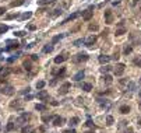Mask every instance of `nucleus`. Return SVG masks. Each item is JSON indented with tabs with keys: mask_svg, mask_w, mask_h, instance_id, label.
Listing matches in <instances>:
<instances>
[{
	"mask_svg": "<svg viewBox=\"0 0 141 133\" xmlns=\"http://www.w3.org/2000/svg\"><path fill=\"white\" fill-rule=\"evenodd\" d=\"M70 87H71V84H70L68 81L63 83V84L60 86V88H59V94L60 95H66L68 93V90H70Z\"/></svg>",
	"mask_w": 141,
	"mask_h": 133,
	"instance_id": "1",
	"label": "nucleus"
},
{
	"mask_svg": "<svg viewBox=\"0 0 141 133\" xmlns=\"http://www.w3.org/2000/svg\"><path fill=\"white\" fill-rule=\"evenodd\" d=\"M92 14H94V6H90V7L85 10V13H84L82 18H84L85 21H90L91 18H92Z\"/></svg>",
	"mask_w": 141,
	"mask_h": 133,
	"instance_id": "2",
	"label": "nucleus"
},
{
	"mask_svg": "<svg viewBox=\"0 0 141 133\" xmlns=\"http://www.w3.org/2000/svg\"><path fill=\"white\" fill-rule=\"evenodd\" d=\"M124 66L123 63H117L116 64V67H115V76H122L123 74V72H124Z\"/></svg>",
	"mask_w": 141,
	"mask_h": 133,
	"instance_id": "3",
	"label": "nucleus"
},
{
	"mask_svg": "<svg viewBox=\"0 0 141 133\" xmlns=\"http://www.w3.org/2000/svg\"><path fill=\"white\" fill-rule=\"evenodd\" d=\"M52 74L56 76V77L64 76V74H66V67H60V69H57V70H52Z\"/></svg>",
	"mask_w": 141,
	"mask_h": 133,
	"instance_id": "4",
	"label": "nucleus"
},
{
	"mask_svg": "<svg viewBox=\"0 0 141 133\" xmlns=\"http://www.w3.org/2000/svg\"><path fill=\"white\" fill-rule=\"evenodd\" d=\"M96 42V37H95V35H91V37H88V38L85 39V45L87 46H92V45H94V43Z\"/></svg>",
	"mask_w": 141,
	"mask_h": 133,
	"instance_id": "5",
	"label": "nucleus"
},
{
	"mask_svg": "<svg viewBox=\"0 0 141 133\" xmlns=\"http://www.w3.org/2000/svg\"><path fill=\"white\" fill-rule=\"evenodd\" d=\"M9 73H10L9 67H0V78H1V80L7 77V76H9Z\"/></svg>",
	"mask_w": 141,
	"mask_h": 133,
	"instance_id": "6",
	"label": "nucleus"
},
{
	"mask_svg": "<svg viewBox=\"0 0 141 133\" xmlns=\"http://www.w3.org/2000/svg\"><path fill=\"white\" fill-rule=\"evenodd\" d=\"M63 122H64V119L62 116H55V118H53V125H55V126H62Z\"/></svg>",
	"mask_w": 141,
	"mask_h": 133,
	"instance_id": "7",
	"label": "nucleus"
},
{
	"mask_svg": "<svg viewBox=\"0 0 141 133\" xmlns=\"http://www.w3.org/2000/svg\"><path fill=\"white\" fill-rule=\"evenodd\" d=\"M7 43H9V46H7V49H17L18 46H20V43L17 42V41H7Z\"/></svg>",
	"mask_w": 141,
	"mask_h": 133,
	"instance_id": "8",
	"label": "nucleus"
},
{
	"mask_svg": "<svg viewBox=\"0 0 141 133\" xmlns=\"http://www.w3.org/2000/svg\"><path fill=\"white\" fill-rule=\"evenodd\" d=\"M88 60V55L87 53H78L77 57H76V62H85Z\"/></svg>",
	"mask_w": 141,
	"mask_h": 133,
	"instance_id": "9",
	"label": "nucleus"
},
{
	"mask_svg": "<svg viewBox=\"0 0 141 133\" xmlns=\"http://www.w3.org/2000/svg\"><path fill=\"white\" fill-rule=\"evenodd\" d=\"M38 99H42V101H45V99H47V97H49V94H47V91H45V90H42L41 93H38Z\"/></svg>",
	"mask_w": 141,
	"mask_h": 133,
	"instance_id": "10",
	"label": "nucleus"
},
{
	"mask_svg": "<svg viewBox=\"0 0 141 133\" xmlns=\"http://www.w3.org/2000/svg\"><path fill=\"white\" fill-rule=\"evenodd\" d=\"M98 60H99V63H101V64H106V63H109L110 57H109V56H105V55H101L98 57Z\"/></svg>",
	"mask_w": 141,
	"mask_h": 133,
	"instance_id": "11",
	"label": "nucleus"
},
{
	"mask_svg": "<svg viewBox=\"0 0 141 133\" xmlns=\"http://www.w3.org/2000/svg\"><path fill=\"white\" fill-rule=\"evenodd\" d=\"M64 60H67V56L66 55H59V56H56L55 57V63H63Z\"/></svg>",
	"mask_w": 141,
	"mask_h": 133,
	"instance_id": "12",
	"label": "nucleus"
},
{
	"mask_svg": "<svg viewBox=\"0 0 141 133\" xmlns=\"http://www.w3.org/2000/svg\"><path fill=\"white\" fill-rule=\"evenodd\" d=\"M1 93H3V94H6V95H13L14 94V88L13 87H6V88H3V90H1Z\"/></svg>",
	"mask_w": 141,
	"mask_h": 133,
	"instance_id": "13",
	"label": "nucleus"
},
{
	"mask_svg": "<svg viewBox=\"0 0 141 133\" xmlns=\"http://www.w3.org/2000/svg\"><path fill=\"white\" fill-rule=\"evenodd\" d=\"M78 16H80V13H74V14H71V16H68V17L66 18V20H64L63 22H62V24H66V22H68V21H73V20H76V18H77Z\"/></svg>",
	"mask_w": 141,
	"mask_h": 133,
	"instance_id": "14",
	"label": "nucleus"
},
{
	"mask_svg": "<svg viewBox=\"0 0 141 133\" xmlns=\"http://www.w3.org/2000/svg\"><path fill=\"white\" fill-rule=\"evenodd\" d=\"M84 76H85V73H84V70H81V72H78V73L74 76L73 80H76V81H80V80H82V78H84Z\"/></svg>",
	"mask_w": 141,
	"mask_h": 133,
	"instance_id": "15",
	"label": "nucleus"
},
{
	"mask_svg": "<svg viewBox=\"0 0 141 133\" xmlns=\"http://www.w3.org/2000/svg\"><path fill=\"white\" fill-rule=\"evenodd\" d=\"M105 18H106V24H112L113 18H112V13L109 11V10H106V11H105Z\"/></svg>",
	"mask_w": 141,
	"mask_h": 133,
	"instance_id": "16",
	"label": "nucleus"
},
{
	"mask_svg": "<svg viewBox=\"0 0 141 133\" xmlns=\"http://www.w3.org/2000/svg\"><path fill=\"white\" fill-rule=\"evenodd\" d=\"M119 111H120V114L126 115V114H128V112H130V107H128V105H122Z\"/></svg>",
	"mask_w": 141,
	"mask_h": 133,
	"instance_id": "17",
	"label": "nucleus"
},
{
	"mask_svg": "<svg viewBox=\"0 0 141 133\" xmlns=\"http://www.w3.org/2000/svg\"><path fill=\"white\" fill-rule=\"evenodd\" d=\"M53 51V45H45V46H43V49H42V52L43 53H49V52H52Z\"/></svg>",
	"mask_w": 141,
	"mask_h": 133,
	"instance_id": "18",
	"label": "nucleus"
},
{
	"mask_svg": "<svg viewBox=\"0 0 141 133\" xmlns=\"http://www.w3.org/2000/svg\"><path fill=\"white\" fill-rule=\"evenodd\" d=\"M82 90L87 91V93L91 91V90H92V84H90V83H82Z\"/></svg>",
	"mask_w": 141,
	"mask_h": 133,
	"instance_id": "19",
	"label": "nucleus"
},
{
	"mask_svg": "<svg viewBox=\"0 0 141 133\" xmlns=\"http://www.w3.org/2000/svg\"><path fill=\"white\" fill-rule=\"evenodd\" d=\"M35 109H36V111H46L47 107L43 105V104H36V105H35Z\"/></svg>",
	"mask_w": 141,
	"mask_h": 133,
	"instance_id": "20",
	"label": "nucleus"
},
{
	"mask_svg": "<svg viewBox=\"0 0 141 133\" xmlns=\"http://www.w3.org/2000/svg\"><path fill=\"white\" fill-rule=\"evenodd\" d=\"M55 0H38V4L39 6H46V4H50V3H53Z\"/></svg>",
	"mask_w": 141,
	"mask_h": 133,
	"instance_id": "21",
	"label": "nucleus"
},
{
	"mask_svg": "<svg viewBox=\"0 0 141 133\" xmlns=\"http://www.w3.org/2000/svg\"><path fill=\"white\" fill-rule=\"evenodd\" d=\"M103 81L106 83V84H110V83L113 81V78H112V76H109V74H105V76H103Z\"/></svg>",
	"mask_w": 141,
	"mask_h": 133,
	"instance_id": "22",
	"label": "nucleus"
},
{
	"mask_svg": "<svg viewBox=\"0 0 141 133\" xmlns=\"http://www.w3.org/2000/svg\"><path fill=\"white\" fill-rule=\"evenodd\" d=\"M14 128H16V123H13V122L10 120L9 123H7V128H6V130H7V132H11V130H14Z\"/></svg>",
	"mask_w": 141,
	"mask_h": 133,
	"instance_id": "23",
	"label": "nucleus"
},
{
	"mask_svg": "<svg viewBox=\"0 0 141 133\" xmlns=\"http://www.w3.org/2000/svg\"><path fill=\"white\" fill-rule=\"evenodd\" d=\"M10 107H11V108H17V109H21V104L18 102V99H16V102L13 101V102L10 104Z\"/></svg>",
	"mask_w": 141,
	"mask_h": 133,
	"instance_id": "24",
	"label": "nucleus"
},
{
	"mask_svg": "<svg viewBox=\"0 0 141 133\" xmlns=\"http://www.w3.org/2000/svg\"><path fill=\"white\" fill-rule=\"evenodd\" d=\"M55 118V115H43L42 116V122H49Z\"/></svg>",
	"mask_w": 141,
	"mask_h": 133,
	"instance_id": "25",
	"label": "nucleus"
},
{
	"mask_svg": "<svg viewBox=\"0 0 141 133\" xmlns=\"http://www.w3.org/2000/svg\"><path fill=\"white\" fill-rule=\"evenodd\" d=\"M131 52H133V48L131 46H128V45H126V46H124V49H123L124 55H128V53H131Z\"/></svg>",
	"mask_w": 141,
	"mask_h": 133,
	"instance_id": "26",
	"label": "nucleus"
},
{
	"mask_svg": "<svg viewBox=\"0 0 141 133\" xmlns=\"http://www.w3.org/2000/svg\"><path fill=\"white\" fill-rule=\"evenodd\" d=\"M32 17V13L31 11H27V13H24L21 16V20H28V18H31Z\"/></svg>",
	"mask_w": 141,
	"mask_h": 133,
	"instance_id": "27",
	"label": "nucleus"
},
{
	"mask_svg": "<svg viewBox=\"0 0 141 133\" xmlns=\"http://www.w3.org/2000/svg\"><path fill=\"white\" fill-rule=\"evenodd\" d=\"M7 31H9V27H7V25H4V24H1V25H0V35L4 34V32H7Z\"/></svg>",
	"mask_w": 141,
	"mask_h": 133,
	"instance_id": "28",
	"label": "nucleus"
},
{
	"mask_svg": "<svg viewBox=\"0 0 141 133\" xmlns=\"http://www.w3.org/2000/svg\"><path fill=\"white\" fill-rule=\"evenodd\" d=\"M24 3V0H14L11 1V7H16V6H21Z\"/></svg>",
	"mask_w": 141,
	"mask_h": 133,
	"instance_id": "29",
	"label": "nucleus"
},
{
	"mask_svg": "<svg viewBox=\"0 0 141 133\" xmlns=\"http://www.w3.org/2000/svg\"><path fill=\"white\" fill-rule=\"evenodd\" d=\"M45 84H46V83L43 81V80H41V81L36 83V88H38V90H42L43 87H45Z\"/></svg>",
	"mask_w": 141,
	"mask_h": 133,
	"instance_id": "30",
	"label": "nucleus"
},
{
	"mask_svg": "<svg viewBox=\"0 0 141 133\" xmlns=\"http://www.w3.org/2000/svg\"><path fill=\"white\" fill-rule=\"evenodd\" d=\"M133 63L136 64V66H138V67H141V56H138V57H136V59L133 60Z\"/></svg>",
	"mask_w": 141,
	"mask_h": 133,
	"instance_id": "31",
	"label": "nucleus"
},
{
	"mask_svg": "<svg viewBox=\"0 0 141 133\" xmlns=\"http://www.w3.org/2000/svg\"><path fill=\"white\" fill-rule=\"evenodd\" d=\"M127 90L128 91H134V90H136V84H134L133 81H130V83H128V86H127Z\"/></svg>",
	"mask_w": 141,
	"mask_h": 133,
	"instance_id": "32",
	"label": "nucleus"
},
{
	"mask_svg": "<svg viewBox=\"0 0 141 133\" xmlns=\"http://www.w3.org/2000/svg\"><path fill=\"white\" fill-rule=\"evenodd\" d=\"M62 38H63V35H56L55 38L52 39V45H53V43H56V42H59V41H60Z\"/></svg>",
	"mask_w": 141,
	"mask_h": 133,
	"instance_id": "33",
	"label": "nucleus"
},
{
	"mask_svg": "<svg viewBox=\"0 0 141 133\" xmlns=\"http://www.w3.org/2000/svg\"><path fill=\"white\" fill-rule=\"evenodd\" d=\"M18 17V14L16 13V14H7L6 16V20H13V18H17Z\"/></svg>",
	"mask_w": 141,
	"mask_h": 133,
	"instance_id": "34",
	"label": "nucleus"
},
{
	"mask_svg": "<svg viewBox=\"0 0 141 133\" xmlns=\"http://www.w3.org/2000/svg\"><path fill=\"white\" fill-rule=\"evenodd\" d=\"M78 122H80V119H78V118H71V119H70V125H77Z\"/></svg>",
	"mask_w": 141,
	"mask_h": 133,
	"instance_id": "35",
	"label": "nucleus"
},
{
	"mask_svg": "<svg viewBox=\"0 0 141 133\" xmlns=\"http://www.w3.org/2000/svg\"><path fill=\"white\" fill-rule=\"evenodd\" d=\"M31 132V126H24L21 129V133H30Z\"/></svg>",
	"mask_w": 141,
	"mask_h": 133,
	"instance_id": "36",
	"label": "nucleus"
},
{
	"mask_svg": "<svg viewBox=\"0 0 141 133\" xmlns=\"http://www.w3.org/2000/svg\"><path fill=\"white\" fill-rule=\"evenodd\" d=\"M27 119H30V114H22L21 118H20V122L21 120H27Z\"/></svg>",
	"mask_w": 141,
	"mask_h": 133,
	"instance_id": "37",
	"label": "nucleus"
},
{
	"mask_svg": "<svg viewBox=\"0 0 141 133\" xmlns=\"http://www.w3.org/2000/svg\"><path fill=\"white\" fill-rule=\"evenodd\" d=\"M126 32V28H119V30H116V35H123Z\"/></svg>",
	"mask_w": 141,
	"mask_h": 133,
	"instance_id": "38",
	"label": "nucleus"
},
{
	"mask_svg": "<svg viewBox=\"0 0 141 133\" xmlns=\"http://www.w3.org/2000/svg\"><path fill=\"white\" fill-rule=\"evenodd\" d=\"M22 66H24V67H25L27 70H31V62H24V63H22Z\"/></svg>",
	"mask_w": 141,
	"mask_h": 133,
	"instance_id": "39",
	"label": "nucleus"
},
{
	"mask_svg": "<svg viewBox=\"0 0 141 133\" xmlns=\"http://www.w3.org/2000/svg\"><path fill=\"white\" fill-rule=\"evenodd\" d=\"M85 42V41H84V39H77V41H74V45H76V46H80V45H81V43H84Z\"/></svg>",
	"mask_w": 141,
	"mask_h": 133,
	"instance_id": "40",
	"label": "nucleus"
},
{
	"mask_svg": "<svg viewBox=\"0 0 141 133\" xmlns=\"http://www.w3.org/2000/svg\"><path fill=\"white\" fill-rule=\"evenodd\" d=\"M98 28L99 27L96 25V24H91L90 25V31H98Z\"/></svg>",
	"mask_w": 141,
	"mask_h": 133,
	"instance_id": "41",
	"label": "nucleus"
},
{
	"mask_svg": "<svg viewBox=\"0 0 141 133\" xmlns=\"http://www.w3.org/2000/svg\"><path fill=\"white\" fill-rule=\"evenodd\" d=\"M60 13H62V10H60V9H56V10H53V14H52V16H53V17H57Z\"/></svg>",
	"mask_w": 141,
	"mask_h": 133,
	"instance_id": "42",
	"label": "nucleus"
},
{
	"mask_svg": "<svg viewBox=\"0 0 141 133\" xmlns=\"http://www.w3.org/2000/svg\"><path fill=\"white\" fill-rule=\"evenodd\" d=\"M113 120H115V119H113V116H110V115H109V116L106 118V122H108V125H112V123H113Z\"/></svg>",
	"mask_w": 141,
	"mask_h": 133,
	"instance_id": "43",
	"label": "nucleus"
},
{
	"mask_svg": "<svg viewBox=\"0 0 141 133\" xmlns=\"http://www.w3.org/2000/svg\"><path fill=\"white\" fill-rule=\"evenodd\" d=\"M14 35H16V37H24L25 32H24V31H17V32H14Z\"/></svg>",
	"mask_w": 141,
	"mask_h": 133,
	"instance_id": "44",
	"label": "nucleus"
},
{
	"mask_svg": "<svg viewBox=\"0 0 141 133\" xmlns=\"http://www.w3.org/2000/svg\"><path fill=\"white\" fill-rule=\"evenodd\" d=\"M109 70H110V67H109V66H105V67L101 69V72H102V73H106V72H109Z\"/></svg>",
	"mask_w": 141,
	"mask_h": 133,
	"instance_id": "45",
	"label": "nucleus"
},
{
	"mask_svg": "<svg viewBox=\"0 0 141 133\" xmlns=\"http://www.w3.org/2000/svg\"><path fill=\"white\" fill-rule=\"evenodd\" d=\"M28 30H30V31H35V30H36V25H34V24H30V25H28Z\"/></svg>",
	"mask_w": 141,
	"mask_h": 133,
	"instance_id": "46",
	"label": "nucleus"
},
{
	"mask_svg": "<svg viewBox=\"0 0 141 133\" xmlns=\"http://www.w3.org/2000/svg\"><path fill=\"white\" fill-rule=\"evenodd\" d=\"M56 83H57V78H53V80L49 83V86H56Z\"/></svg>",
	"mask_w": 141,
	"mask_h": 133,
	"instance_id": "47",
	"label": "nucleus"
},
{
	"mask_svg": "<svg viewBox=\"0 0 141 133\" xmlns=\"http://www.w3.org/2000/svg\"><path fill=\"white\" fill-rule=\"evenodd\" d=\"M31 59H32V60H38L39 56L38 55H31Z\"/></svg>",
	"mask_w": 141,
	"mask_h": 133,
	"instance_id": "48",
	"label": "nucleus"
},
{
	"mask_svg": "<svg viewBox=\"0 0 141 133\" xmlns=\"http://www.w3.org/2000/svg\"><path fill=\"white\" fill-rule=\"evenodd\" d=\"M22 94H27V93H30V87H27V88H24V90L21 91Z\"/></svg>",
	"mask_w": 141,
	"mask_h": 133,
	"instance_id": "49",
	"label": "nucleus"
},
{
	"mask_svg": "<svg viewBox=\"0 0 141 133\" xmlns=\"http://www.w3.org/2000/svg\"><path fill=\"white\" fill-rule=\"evenodd\" d=\"M112 59H115V60H117V59H119V53H117V52H116L115 55L112 56Z\"/></svg>",
	"mask_w": 141,
	"mask_h": 133,
	"instance_id": "50",
	"label": "nucleus"
},
{
	"mask_svg": "<svg viewBox=\"0 0 141 133\" xmlns=\"http://www.w3.org/2000/svg\"><path fill=\"white\" fill-rule=\"evenodd\" d=\"M63 133H76V130H74V129H70V130H64Z\"/></svg>",
	"mask_w": 141,
	"mask_h": 133,
	"instance_id": "51",
	"label": "nucleus"
},
{
	"mask_svg": "<svg viewBox=\"0 0 141 133\" xmlns=\"http://www.w3.org/2000/svg\"><path fill=\"white\" fill-rule=\"evenodd\" d=\"M124 133H133V128H128V129H126V130H124Z\"/></svg>",
	"mask_w": 141,
	"mask_h": 133,
	"instance_id": "52",
	"label": "nucleus"
},
{
	"mask_svg": "<svg viewBox=\"0 0 141 133\" xmlns=\"http://www.w3.org/2000/svg\"><path fill=\"white\" fill-rule=\"evenodd\" d=\"M52 105H53V107H57V105H59V102H57V101H52Z\"/></svg>",
	"mask_w": 141,
	"mask_h": 133,
	"instance_id": "53",
	"label": "nucleus"
},
{
	"mask_svg": "<svg viewBox=\"0 0 141 133\" xmlns=\"http://www.w3.org/2000/svg\"><path fill=\"white\" fill-rule=\"evenodd\" d=\"M4 11H6V9H4V7H0V16H1V14L4 13Z\"/></svg>",
	"mask_w": 141,
	"mask_h": 133,
	"instance_id": "54",
	"label": "nucleus"
},
{
	"mask_svg": "<svg viewBox=\"0 0 141 133\" xmlns=\"http://www.w3.org/2000/svg\"><path fill=\"white\" fill-rule=\"evenodd\" d=\"M87 125H88V126H92L94 123H92V120H88V122H87Z\"/></svg>",
	"mask_w": 141,
	"mask_h": 133,
	"instance_id": "55",
	"label": "nucleus"
},
{
	"mask_svg": "<svg viewBox=\"0 0 141 133\" xmlns=\"http://www.w3.org/2000/svg\"><path fill=\"white\" fill-rule=\"evenodd\" d=\"M85 133H94V132H92V130H88V132H85Z\"/></svg>",
	"mask_w": 141,
	"mask_h": 133,
	"instance_id": "56",
	"label": "nucleus"
},
{
	"mask_svg": "<svg viewBox=\"0 0 141 133\" xmlns=\"http://www.w3.org/2000/svg\"><path fill=\"white\" fill-rule=\"evenodd\" d=\"M31 133H38V132H36V130H32V132H31Z\"/></svg>",
	"mask_w": 141,
	"mask_h": 133,
	"instance_id": "57",
	"label": "nucleus"
},
{
	"mask_svg": "<svg viewBox=\"0 0 141 133\" xmlns=\"http://www.w3.org/2000/svg\"><path fill=\"white\" fill-rule=\"evenodd\" d=\"M138 123H140V126H141V119H140V120H138Z\"/></svg>",
	"mask_w": 141,
	"mask_h": 133,
	"instance_id": "58",
	"label": "nucleus"
},
{
	"mask_svg": "<svg viewBox=\"0 0 141 133\" xmlns=\"http://www.w3.org/2000/svg\"><path fill=\"white\" fill-rule=\"evenodd\" d=\"M140 97H141V91H140Z\"/></svg>",
	"mask_w": 141,
	"mask_h": 133,
	"instance_id": "59",
	"label": "nucleus"
}]
</instances>
